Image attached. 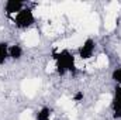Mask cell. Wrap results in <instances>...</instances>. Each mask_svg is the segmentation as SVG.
Returning a JSON list of instances; mask_svg holds the SVG:
<instances>
[{
  "label": "cell",
  "mask_w": 121,
  "mask_h": 120,
  "mask_svg": "<svg viewBox=\"0 0 121 120\" xmlns=\"http://www.w3.org/2000/svg\"><path fill=\"white\" fill-rule=\"evenodd\" d=\"M20 120H32V115H31L30 110L23 112V113H21V116H20Z\"/></svg>",
  "instance_id": "8"
},
{
  "label": "cell",
  "mask_w": 121,
  "mask_h": 120,
  "mask_svg": "<svg viewBox=\"0 0 121 120\" xmlns=\"http://www.w3.org/2000/svg\"><path fill=\"white\" fill-rule=\"evenodd\" d=\"M107 62H108V60H107L106 55H99V57H97V61H96V65H97L99 68H103V66L107 65Z\"/></svg>",
  "instance_id": "6"
},
{
  "label": "cell",
  "mask_w": 121,
  "mask_h": 120,
  "mask_svg": "<svg viewBox=\"0 0 121 120\" xmlns=\"http://www.w3.org/2000/svg\"><path fill=\"white\" fill-rule=\"evenodd\" d=\"M38 86H39V81L38 79H26L21 85V88L24 90V93L27 96H34L35 92L38 90Z\"/></svg>",
  "instance_id": "1"
},
{
  "label": "cell",
  "mask_w": 121,
  "mask_h": 120,
  "mask_svg": "<svg viewBox=\"0 0 121 120\" xmlns=\"http://www.w3.org/2000/svg\"><path fill=\"white\" fill-rule=\"evenodd\" d=\"M116 21H117L116 13L108 11V13L106 14V20H104V27H106V30H108V31L114 30V27H116Z\"/></svg>",
  "instance_id": "3"
},
{
  "label": "cell",
  "mask_w": 121,
  "mask_h": 120,
  "mask_svg": "<svg viewBox=\"0 0 121 120\" xmlns=\"http://www.w3.org/2000/svg\"><path fill=\"white\" fill-rule=\"evenodd\" d=\"M24 41H26V44H27L28 47H34V45H37L38 41H39L38 32H37V31H30V32H27Z\"/></svg>",
  "instance_id": "4"
},
{
  "label": "cell",
  "mask_w": 121,
  "mask_h": 120,
  "mask_svg": "<svg viewBox=\"0 0 121 120\" xmlns=\"http://www.w3.org/2000/svg\"><path fill=\"white\" fill-rule=\"evenodd\" d=\"M75 65H76V68L83 69V68H85V61L82 60L80 57H76V60H75Z\"/></svg>",
  "instance_id": "7"
},
{
  "label": "cell",
  "mask_w": 121,
  "mask_h": 120,
  "mask_svg": "<svg viewBox=\"0 0 121 120\" xmlns=\"http://www.w3.org/2000/svg\"><path fill=\"white\" fill-rule=\"evenodd\" d=\"M54 66H55V64H54V62H49V64H48V71H52Z\"/></svg>",
  "instance_id": "9"
},
{
  "label": "cell",
  "mask_w": 121,
  "mask_h": 120,
  "mask_svg": "<svg viewBox=\"0 0 121 120\" xmlns=\"http://www.w3.org/2000/svg\"><path fill=\"white\" fill-rule=\"evenodd\" d=\"M83 41H85V35H83V34H76V35H73L72 38L66 40V42H68L69 47H79V45L83 44Z\"/></svg>",
  "instance_id": "5"
},
{
  "label": "cell",
  "mask_w": 121,
  "mask_h": 120,
  "mask_svg": "<svg viewBox=\"0 0 121 120\" xmlns=\"http://www.w3.org/2000/svg\"><path fill=\"white\" fill-rule=\"evenodd\" d=\"M82 26H83V28L87 32H94V31L97 30V17L94 14H89L87 17L83 18Z\"/></svg>",
  "instance_id": "2"
}]
</instances>
